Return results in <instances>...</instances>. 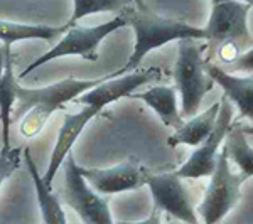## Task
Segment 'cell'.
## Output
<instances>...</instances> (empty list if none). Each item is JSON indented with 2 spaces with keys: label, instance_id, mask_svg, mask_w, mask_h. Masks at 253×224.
<instances>
[{
  "label": "cell",
  "instance_id": "8fae6325",
  "mask_svg": "<svg viewBox=\"0 0 253 224\" xmlns=\"http://www.w3.org/2000/svg\"><path fill=\"white\" fill-rule=\"evenodd\" d=\"M157 68L149 69H133V73H128L125 76H118V78H108L96 84L95 88L88 89L86 93L80 95L76 100L83 105H89V107H96L98 110H103L108 105L115 103L120 98H125L132 95L135 89L144 86L149 81H152L159 75Z\"/></svg>",
  "mask_w": 253,
  "mask_h": 224
},
{
  "label": "cell",
  "instance_id": "52a82bcc",
  "mask_svg": "<svg viewBox=\"0 0 253 224\" xmlns=\"http://www.w3.org/2000/svg\"><path fill=\"white\" fill-rule=\"evenodd\" d=\"M64 202L86 224H112L110 204L81 176L80 165L69 152L64 160Z\"/></svg>",
  "mask_w": 253,
  "mask_h": 224
},
{
  "label": "cell",
  "instance_id": "e0dca14e",
  "mask_svg": "<svg viewBox=\"0 0 253 224\" xmlns=\"http://www.w3.org/2000/svg\"><path fill=\"white\" fill-rule=\"evenodd\" d=\"M24 158H26L27 170H29L32 182H34L36 195H38V204L41 209V216L42 221L46 224H66V216H64L63 206L58 197V194L52 190L51 184L44 181V177L39 174L38 167H36L34 160L31 157V150H24Z\"/></svg>",
  "mask_w": 253,
  "mask_h": 224
},
{
  "label": "cell",
  "instance_id": "5b68a950",
  "mask_svg": "<svg viewBox=\"0 0 253 224\" xmlns=\"http://www.w3.org/2000/svg\"><path fill=\"white\" fill-rule=\"evenodd\" d=\"M252 5L247 2H221L213 3L210 19L205 26L208 44V56L205 61L210 63L216 56L218 47L224 42H233L240 49H250L253 46V36L248 29V14Z\"/></svg>",
  "mask_w": 253,
  "mask_h": 224
},
{
  "label": "cell",
  "instance_id": "ac0fdd59",
  "mask_svg": "<svg viewBox=\"0 0 253 224\" xmlns=\"http://www.w3.org/2000/svg\"><path fill=\"white\" fill-rule=\"evenodd\" d=\"M71 22L64 26H32V24H19L0 20V40L3 44H14L19 40L41 39L46 42H52L56 37H63V34L69 29Z\"/></svg>",
  "mask_w": 253,
  "mask_h": 224
},
{
  "label": "cell",
  "instance_id": "2e32d148",
  "mask_svg": "<svg viewBox=\"0 0 253 224\" xmlns=\"http://www.w3.org/2000/svg\"><path fill=\"white\" fill-rule=\"evenodd\" d=\"M219 105H221L219 101L218 103H213L203 113H196L194 116L187 118V121H184V123L169 137V140H167L170 149H174L175 145H181V144L189 145V147H196L201 144V142L213 132L216 118H218V113H219Z\"/></svg>",
  "mask_w": 253,
  "mask_h": 224
},
{
  "label": "cell",
  "instance_id": "4fadbf2b",
  "mask_svg": "<svg viewBox=\"0 0 253 224\" xmlns=\"http://www.w3.org/2000/svg\"><path fill=\"white\" fill-rule=\"evenodd\" d=\"M206 71L213 81L223 89L224 96L238 108V118L233 121L248 120L253 123V76H236L216 63H208Z\"/></svg>",
  "mask_w": 253,
  "mask_h": 224
},
{
  "label": "cell",
  "instance_id": "ffe728a7",
  "mask_svg": "<svg viewBox=\"0 0 253 224\" xmlns=\"http://www.w3.org/2000/svg\"><path fill=\"white\" fill-rule=\"evenodd\" d=\"M75 9L69 19L71 24H76L80 19L91 14H103V12H120L128 3V0H73Z\"/></svg>",
  "mask_w": 253,
  "mask_h": 224
},
{
  "label": "cell",
  "instance_id": "7c38bea8",
  "mask_svg": "<svg viewBox=\"0 0 253 224\" xmlns=\"http://www.w3.org/2000/svg\"><path fill=\"white\" fill-rule=\"evenodd\" d=\"M100 113H101V110H98L96 107L83 105V108H81L78 113H68V115L64 116L63 125H61L59 133H58V138H56V145H54V149H52L47 170L42 176L47 184L52 186V179H54L56 172L59 170V167L64 164L68 153L71 152L73 145L78 140L81 132H83L84 127H86L96 115H100Z\"/></svg>",
  "mask_w": 253,
  "mask_h": 224
},
{
  "label": "cell",
  "instance_id": "7a4b0ae2",
  "mask_svg": "<svg viewBox=\"0 0 253 224\" xmlns=\"http://www.w3.org/2000/svg\"><path fill=\"white\" fill-rule=\"evenodd\" d=\"M113 76H120V71L96 79H61L44 88H22L19 84L17 103L12 110V121L20 120L19 132L24 138L38 137L56 110L63 108L68 101L76 100L88 89Z\"/></svg>",
  "mask_w": 253,
  "mask_h": 224
},
{
  "label": "cell",
  "instance_id": "8992f818",
  "mask_svg": "<svg viewBox=\"0 0 253 224\" xmlns=\"http://www.w3.org/2000/svg\"><path fill=\"white\" fill-rule=\"evenodd\" d=\"M126 22L120 14L117 17H113L108 22H103L100 26L95 27H83L78 24H71L69 29L64 32L63 37L52 49H49L46 54H42L38 58L34 63H31L29 66L22 71L20 78L27 76L31 71L38 69L39 66L46 63H51L52 59L64 58V56H80L81 59L86 61H96L98 59V47H100L101 40L112 32L118 31L120 27H125Z\"/></svg>",
  "mask_w": 253,
  "mask_h": 224
},
{
  "label": "cell",
  "instance_id": "44dd1931",
  "mask_svg": "<svg viewBox=\"0 0 253 224\" xmlns=\"http://www.w3.org/2000/svg\"><path fill=\"white\" fill-rule=\"evenodd\" d=\"M20 158H22V150L19 147H7V149L2 147V152H0V187L19 169Z\"/></svg>",
  "mask_w": 253,
  "mask_h": 224
},
{
  "label": "cell",
  "instance_id": "9a60e30c",
  "mask_svg": "<svg viewBox=\"0 0 253 224\" xmlns=\"http://www.w3.org/2000/svg\"><path fill=\"white\" fill-rule=\"evenodd\" d=\"M5 52V68L0 81V125H2V142L3 147H10V125L12 110L17 103L19 81L14 75V58H12L10 44H3Z\"/></svg>",
  "mask_w": 253,
  "mask_h": 224
},
{
  "label": "cell",
  "instance_id": "d4e9b609",
  "mask_svg": "<svg viewBox=\"0 0 253 224\" xmlns=\"http://www.w3.org/2000/svg\"><path fill=\"white\" fill-rule=\"evenodd\" d=\"M221 2H247L253 7V0H211V3H221Z\"/></svg>",
  "mask_w": 253,
  "mask_h": 224
},
{
  "label": "cell",
  "instance_id": "ba28073f",
  "mask_svg": "<svg viewBox=\"0 0 253 224\" xmlns=\"http://www.w3.org/2000/svg\"><path fill=\"white\" fill-rule=\"evenodd\" d=\"M219 103L221 105H219V113L213 132L201 144L196 145V150L191 153V157L175 172L181 179H201L210 177L213 174L216 160H218V152L233 123V103L224 95Z\"/></svg>",
  "mask_w": 253,
  "mask_h": 224
},
{
  "label": "cell",
  "instance_id": "9c48e42d",
  "mask_svg": "<svg viewBox=\"0 0 253 224\" xmlns=\"http://www.w3.org/2000/svg\"><path fill=\"white\" fill-rule=\"evenodd\" d=\"M145 186H149L154 199V209L167 213L182 223L196 224L199 216L196 213L191 194L182 184V179L175 172L150 174L147 176Z\"/></svg>",
  "mask_w": 253,
  "mask_h": 224
},
{
  "label": "cell",
  "instance_id": "5bb4252c",
  "mask_svg": "<svg viewBox=\"0 0 253 224\" xmlns=\"http://www.w3.org/2000/svg\"><path fill=\"white\" fill-rule=\"evenodd\" d=\"M133 100L144 101L149 108H152L157 113L159 118L166 127L177 130L184 123V118L181 116V112L177 108V100H175V88L170 86H152L142 93L128 95Z\"/></svg>",
  "mask_w": 253,
  "mask_h": 224
},
{
  "label": "cell",
  "instance_id": "cb8c5ba5",
  "mask_svg": "<svg viewBox=\"0 0 253 224\" xmlns=\"http://www.w3.org/2000/svg\"><path fill=\"white\" fill-rule=\"evenodd\" d=\"M238 125V123H236ZM240 128H242V132L245 133V135H250V137H253V123H250V125H238Z\"/></svg>",
  "mask_w": 253,
  "mask_h": 224
},
{
  "label": "cell",
  "instance_id": "603a6c76",
  "mask_svg": "<svg viewBox=\"0 0 253 224\" xmlns=\"http://www.w3.org/2000/svg\"><path fill=\"white\" fill-rule=\"evenodd\" d=\"M3 68H5V52H3V46H0V81L3 76Z\"/></svg>",
  "mask_w": 253,
  "mask_h": 224
},
{
  "label": "cell",
  "instance_id": "3957f363",
  "mask_svg": "<svg viewBox=\"0 0 253 224\" xmlns=\"http://www.w3.org/2000/svg\"><path fill=\"white\" fill-rule=\"evenodd\" d=\"M205 46L196 39L177 40V61L174 66V83L181 96V116L191 118L199 112L203 100L214 88V81L206 71Z\"/></svg>",
  "mask_w": 253,
  "mask_h": 224
},
{
  "label": "cell",
  "instance_id": "277c9868",
  "mask_svg": "<svg viewBox=\"0 0 253 224\" xmlns=\"http://www.w3.org/2000/svg\"><path fill=\"white\" fill-rule=\"evenodd\" d=\"M210 177L211 181L205 192V199L196 213L199 214L203 223L214 224L223 221L226 214L236 206L242 197V186L247 181L242 172H233L231 169L224 142L218 152L216 167Z\"/></svg>",
  "mask_w": 253,
  "mask_h": 224
},
{
  "label": "cell",
  "instance_id": "6da1fadb",
  "mask_svg": "<svg viewBox=\"0 0 253 224\" xmlns=\"http://www.w3.org/2000/svg\"><path fill=\"white\" fill-rule=\"evenodd\" d=\"M120 15L135 34V47H133L132 56L128 58L125 66L118 69L120 75L137 69L149 52L166 46L172 40H206L205 27H196L182 22V20L162 17V15L147 9L142 0H128V3L120 10Z\"/></svg>",
  "mask_w": 253,
  "mask_h": 224
},
{
  "label": "cell",
  "instance_id": "7402d4cb",
  "mask_svg": "<svg viewBox=\"0 0 253 224\" xmlns=\"http://www.w3.org/2000/svg\"><path fill=\"white\" fill-rule=\"evenodd\" d=\"M230 73H253V46L236 58L233 63L228 64V68H223Z\"/></svg>",
  "mask_w": 253,
  "mask_h": 224
},
{
  "label": "cell",
  "instance_id": "d6986e66",
  "mask_svg": "<svg viewBox=\"0 0 253 224\" xmlns=\"http://www.w3.org/2000/svg\"><path fill=\"white\" fill-rule=\"evenodd\" d=\"M224 145L230 162H235L238 170L247 179L253 177V147L247 142V135L236 123H231V128L228 130L224 138Z\"/></svg>",
  "mask_w": 253,
  "mask_h": 224
},
{
  "label": "cell",
  "instance_id": "30bf717a",
  "mask_svg": "<svg viewBox=\"0 0 253 224\" xmlns=\"http://www.w3.org/2000/svg\"><path fill=\"white\" fill-rule=\"evenodd\" d=\"M80 172L88 181V184L101 195L137 190L142 186H145L147 176H149V170L133 157L126 158L122 164L108 167V169L80 167Z\"/></svg>",
  "mask_w": 253,
  "mask_h": 224
}]
</instances>
